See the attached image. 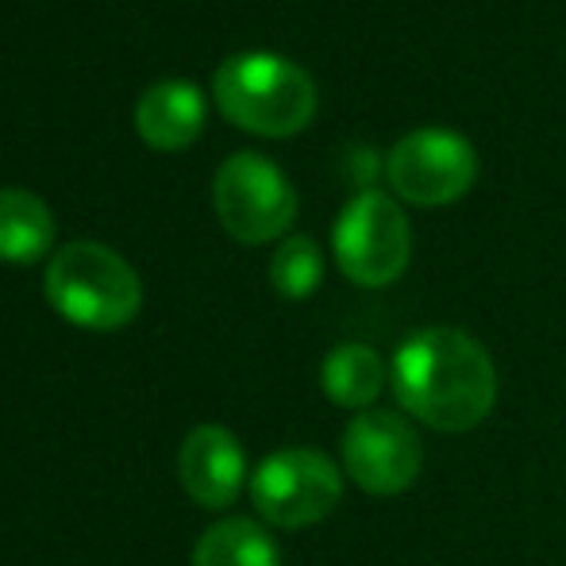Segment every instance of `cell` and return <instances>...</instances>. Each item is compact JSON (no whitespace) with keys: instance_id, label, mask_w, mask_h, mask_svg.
<instances>
[{"instance_id":"cell-1","label":"cell","mask_w":566,"mask_h":566,"mask_svg":"<svg viewBox=\"0 0 566 566\" xmlns=\"http://www.w3.org/2000/svg\"><path fill=\"white\" fill-rule=\"evenodd\" d=\"M397 405L436 432H470L497 405V366L490 350L462 328H420L397 347Z\"/></svg>"},{"instance_id":"cell-2","label":"cell","mask_w":566,"mask_h":566,"mask_svg":"<svg viewBox=\"0 0 566 566\" xmlns=\"http://www.w3.org/2000/svg\"><path fill=\"white\" fill-rule=\"evenodd\" d=\"M212 97L231 124L259 135H293L316 116V82L274 51H239L217 66Z\"/></svg>"},{"instance_id":"cell-3","label":"cell","mask_w":566,"mask_h":566,"mask_svg":"<svg viewBox=\"0 0 566 566\" xmlns=\"http://www.w3.org/2000/svg\"><path fill=\"white\" fill-rule=\"evenodd\" d=\"M43 293L54 313L77 328L113 332L135 321L143 305V282L119 251L93 239L59 247L46 262Z\"/></svg>"},{"instance_id":"cell-4","label":"cell","mask_w":566,"mask_h":566,"mask_svg":"<svg viewBox=\"0 0 566 566\" xmlns=\"http://www.w3.org/2000/svg\"><path fill=\"white\" fill-rule=\"evenodd\" d=\"M343 497V470L324 451L285 448L254 467V513L282 532H301L328 521Z\"/></svg>"},{"instance_id":"cell-5","label":"cell","mask_w":566,"mask_h":566,"mask_svg":"<svg viewBox=\"0 0 566 566\" xmlns=\"http://www.w3.org/2000/svg\"><path fill=\"white\" fill-rule=\"evenodd\" d=\"M339 270L363 290L394 285L409 270L412 228L405 209L378 189H363L343 205L336 231H332Z\"/></svg>"},{"instance_id":"cell-6","label":"cell","mask_w":566,"mask_h":566,"mask_svg":"<svg viewBox=\"0 0 566 566\" xmlns=\"http://www.w3.org/2000/svg\"><path fill=\"white\" fill-rule=\"evenodd\" d=\"M212 205L231 239L239 243H270L297 217V189L259 150H235L220 163L212 181Z\"/></svg>"},{"instance_id":"cell-7","label":"cell","mask_w":566,"mask_h":566,"mask_svg":"<svg viewBox=\"0 0 566 566\" xmlns=\"http://www.w3.org/2000/svg\"><path fill=\"white\" fill-rule=\"evenodd\" d=\"M386 178L401 201L417 209H443L470 193L478 178V155L467 135L451 127H420L394 143Z\"/></svg>"},{"instance_id":"cell-8","label":"cell","mask_w":566,"mask_h":566,"mask_svg":"<svg viewBox=\"0 0 566 566\" xmlns=\"http://www.w3.org/2000/svg\"><path fill=\"white\" fill-rule=\"evenodd\" d=\"M343 470L370 497H397L424 470V443L405 412L366 409L343 428Z\"/></svg>"},{"instance_id":"cell-9","label":"cell","mask_w":566,"mask_h":566,"mask_svg":"<svg viewBox=\"0 0 566 566\" xmlns=\"http://www.w3.org/2000/svg\"><path fill=\"white\" fill-rule=\"evenodd\" d=\"M178 478L189 501L201 509H228L247 485V454L235 432L220 424H201L181 440Z\"/></svg>"},{"instance_id":"cell-10","label":"cell","mask_w":566,"mask_h":566,"mask_svg":"<svg viewBox=\"0 0 566 566\" xmlns=\"http://www.w3.org/2000/svg\"><path fill=\"white\" fill-rule=\"evenodd\" d=\"M135 127L158 150H181L205 132V93L189 77H158L135 101Z\"/></svg>"},{"instance_id":"cell-11","label":"cell","mask_w":566,"mask_h":566,"mask_svg":"<svg viewBox=\"0 0 566 566\" xmlns=\"http://www.w3.org/2000/svg\"><path fill=\"white\" fill-rule=\"evenodd\" d=\"M54 212L31 189L4 186L0 189V259L4 262H35L54 247Z\"/></svg>"},{"instance_id":"cell-12","label":"cell","mask_w":566,"mask_h":566,"mask_svg":"<svg viewBox=\"0 0 566 566\" xmlns=\"http://www.w3.org/2000/svg\"><path fill=\"white\" fill-rule=\"evenodd\" d=\"M321 386L339 409L366 412L386 389V363L366 343H339L324 355Z\"/></svg>"},{"instance_id":"cell-13","label":"cell","mask_w":566,"mask_h":566,"mask_svg":"<svg viewBox=\"0 0 566 566\" xmlns=\"http://www.w3.org/2000/svg\"><path fill=\"white\" fill-rule=\"evenodd\" d=\"M189 566H282V552L259 521L228 516L197 539Z\"/></svg>"},{"instance_id":"cell-14","label":"cell","mask_w":566,"mask_h":566,"mask_svg":"<svg viewBox=\"0 0 566 566\" xmlns=\"http://www.w3.org/2000/svg\"><path fill=\"white\" fill-rule=\"evenodd\" d=\"M324 277V254L316 239L290 235L277 243L274 259H270V285L282 293L285 301H305L316 293Z\"/></svg>"}]
</instances>
